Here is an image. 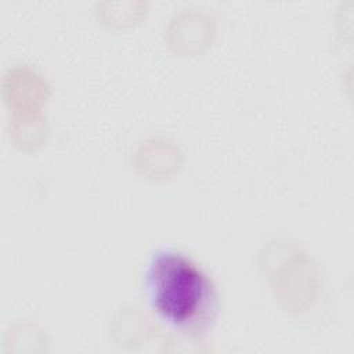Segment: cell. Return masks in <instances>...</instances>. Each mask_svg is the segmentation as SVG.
<instances>
[{
  "label": "cell",
  "mask_w": 354,
  "mask_h": 354,
  "mask_svg": "<svg viewBox=\"0 0 354 354\" xmlns=\"http://www.w3.org/2000/svg\"><path fill=\"white\" fill-rule=\"evenodd\" d=\"M144 295L155 317L180 333L205 335L218 314L212 278L191 257L171 248L155 250L142 272Z\"/></svg>",
  "instance_id": "1"
}]
</instances>
